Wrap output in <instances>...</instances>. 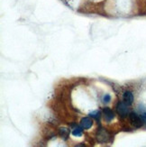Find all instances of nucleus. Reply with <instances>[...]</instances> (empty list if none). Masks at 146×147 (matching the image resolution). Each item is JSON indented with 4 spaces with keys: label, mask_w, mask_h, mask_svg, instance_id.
<instances>
[{
    "label": "nucleus",
    "mask_w": 146,
    "mask_h": 147,
    "mask_svg": "<svg viewBox=\"0 0 146 147\" xmlns=\"http://www.w3.org/2000/svg\"><path fill=\"white\" fill-rule=\"evenodd\" d=\"M116 111H117V113H118V115L120 117H125L130 112L129 107H128V104L120 102V103H118L117 106H116Z\"/></svg>",
    "instance_id": "nucleus-1"
},
{
    "label": "nucleus",
    "mask_w": 146,
    "mask_h": 147,
    "mask_svg": "<svg viewBox=\"0 0 146 147\" xmlns=\"http://www.w3.org/2000/svg\"><path fill=\"white\" fill-rule=\"evenodd\" d=\"M129 118H130V121H131V124L135 127H136V128L141 127L143 125V124L142 118L139 117L136 113H130L129 114Z\"/></svg>",
    "instance_id": "nucleus-2"
},
{
    "label": "nucleus",
    "mask_w": 146,
    "mask_h": 147,
    "mask_svg": "<svg viewBox=\"0 0 146 147\" xmlns=\"http://www.w3.org/2000/svg\"><path fill=\"white\" fill-rule=\"evenodd\" d=\"M109 139V135L106 130L101 129L98 133V140L101 143H105L107 142Z\"/></svg>",
    "instance_id": "nucleus-3"
},
{
    "label": "nucleus",
    "mask_w": 146,
    "mask_h": 147,
    "mask_svg": "<svg viewBox=\"0 0 146 147\" xmlns=\"http://www.w3.org/2000/svg\"><path fill=\"white\" fill-rule=\"evenodd\" d=\"M93 125V121L89 117H84L80 121V126L83 129H89Z\"/></svg>",
    "instance_id": "nucleus-4"
},
{
    "label": "nucleus",
    "mask_w": 146,
    "mask_h": 147,
    "mask_svg": "<svg viewBox=\"0 0 146 147\" xmlns=\"http://www.w3.org/2000/svg\"><path fill=\"white\" fill-rule=\"evenodd\" d=\"M124 100L126 104L131 105L133 102H134V96H133V93L130 91H125L124 94Z\"/></svg>",
    "instance_id": "nucleus-5"
},
{
    "label": "nucleus",
    "mask_w": 146,
    "mask_h": 147,
    "mask_svg": "<svg viewBox=\"0 0 146 147\" xmlns=\"http://www.w3.org/2000/svg\"><path fill=\"white\" fill-rule=\"evenodd\" d=\"M104 114H105V118L106 121H111L114 117H115V115H114V112L110 109V108L108 107H106L105 109H104Z\"/></svg>",
    "instance_id": "nucleus-6"
},
{
    "label": "nucleus",
    "mask_w": 146,
    "mask_h": 147,
    "mask_svg": "<svg viewBox=\"0 0 146 147\" xmlns=\"http://www.w3.org/2000/svg\"><path fill=\"white\" fill-rule=\"evenodd\" d=\"M82 127H76V128L72 131V135L74 136H82Z\"/></svg>",
    "instance_id": "nucleus-7"
},
{
    "label": "nucleus",
    "mask_w": 146,
    "mask_h": 147,
    "mask_svg": "<svg viewBox=\"0 0 146 147\" xmlns=\"http://www.w3.org/2000/svg\"><path fill=\"white\" fill-rule=\"evenodd\" d=\"M60 134H61V136H63L64 138H67V136L69 135V131L67 128H61L60 129Z\"/></svg>",
    "instance_id": "nucleus-8"
},
{
    "label": "nucleus",
    "mask_w": 146,
    "mask_h": 147,
    "mask_svg": "<svg viewBox=\"0 0 146 147\" xmlns=\"http://www.w3.org/2000/svg\"><path fill=\"white\" fill-rule=\"evenodd\" d=\"M89 116L94 117V118H96V119H98L100 117V111L98 110H96V111H93L89 114Z\"/></svg>",
    "instance_id": "nucleus-9"
},
{
    "label": "nucleus",
    "mask_w": 146,
    "mask_h": 147,
    "mask_svg": "<svg viewBox=\"0 0 146 147\" xmlns=\"http://www.w3.org/2000/svg\"><path fill=\"white\" fill-rule=\"evenodd\" d=\"M111 100V97H110V95L108 94H106L104 96V98H103V101H104V103H108V102H110Z\"/></svg>",
    "instance_id": "nucleus-10"
}]
</instances>
